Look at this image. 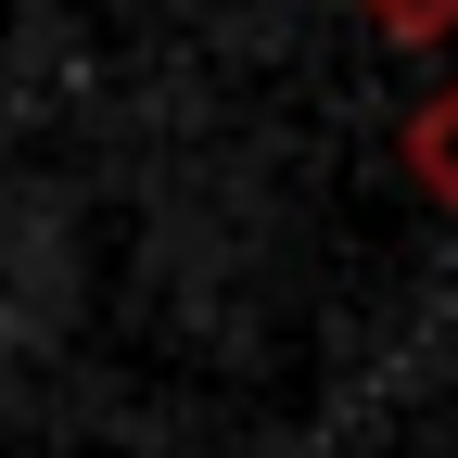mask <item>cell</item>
<instances>
[{
    "label": "cell",
    "instance_id": "obj_1",
    "mask_svg": "<svg viewBox=\"0 0 458 458\" xmlns=\"http://www.w3.org/2000/svg\"><path fill=\"white\" fill-rule=\"evenodd\" d=\"M408 165H420V179L458 204V89H445V102H420V128H408Z\"/></svg>",
    "mask_w": 458,
    "mask_h": 458
},
{
    "label": "cell",
    "instance_id": "obj_2",
    "mask_svg": "<svg viewBox=\"0 0 458 458\" xmlns=\"http://www.w3.org/2000/svg\"><path fill=\"white\" fill-rule=\"evenodd\" d=\"M369 26L408 38V51H433V38H458V0H369Z\"/></svg>",
    "mask_w": 458,
    "mask_h": 458
}]
</instances>
